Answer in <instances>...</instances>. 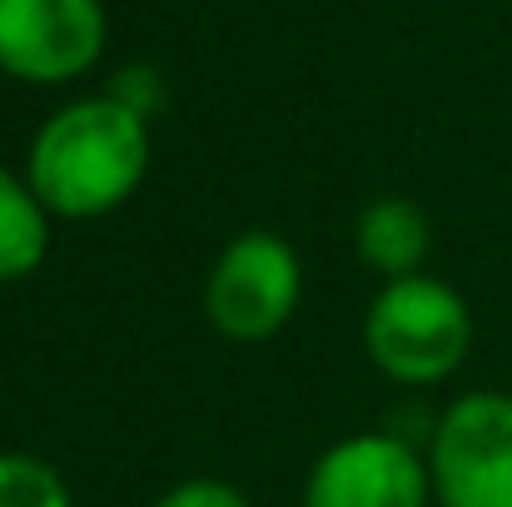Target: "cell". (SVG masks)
Wrapping results in <instances>:
<instances>
[{
	"label": "cell",
	"mask_w": 512,
	"mask_h": 507,
	"mask_svg": "<svg viewBox=\"0 0 512 507\" xmlns=\"http://www.w3.org/2000/svg\"><path fill=\"white\" fill-rule=\"evenodd\" d=\"M50 254V209L25 174L0 165V284L35 274Z\"/></svg>",
	"instance_id": "obj_8"
},
{
	"label": "cell",
	"mask_w": 512,
	"mask_h": 507,
	"mask_svg": "<svg viewBox=\"0 0 512 507\" xmlns=\"http://www.w3.org/2000/svg\"><path fill=\"white\" fill-rule=\"evenodd\" d=\"M363 348L373 368L403 388H428L458 373L473 348V314L458 289L428 274H408L378 289L363 314Z\"/></svg>",
	"instance_id": "obj_2"
},
{
	"label": "cell",
	"mask_w": 512,
	"mask_h": 507,
	"mask_svg": "<svg viewBox=\"0 0 512 507\" xmlns=\"http://www.w3.org/2000/svg\"><path fill=\"white\" fill-rule=\"evenodd\" d=\"M428 244H433V229H428V214L403 199V194H383L373 199L358 224H353V249L358 259L383 274L388 284L393 279H408V274H423V259H428Z\"/></svg>",
	"instance_id": "obj_7"
},
{
	"label": "cell",
	"mask_w": 512,
	"mask_h": 507,
	"mask_svg": "<svg viewBox=\"0 0 512 507\" xmlns=\"http://www.w3.org/2000/svg\"><path fill=\"white\" fill-rule=\"evenodd\" d=\"M105 95H115V100L130 105L135 115L155 120V110L165 105V80H160L155 65H125V70H115V80H110Z\"/></svg>",
	"instance_id": "obj_10"
},
{
	"label": "cell",
	"mask_w": 512,
	"mask_h": 507,
	"mask_svg": "<svg viewBox=\"0 0 512 507\" xmlns=\"http://www.w3.org/2000/svg\"><path fill=\"white\" fill-rule=\"evenodd\" d=\"M299 294H304L299 254L279 234L249 229L219 249L204 279V314L234 343H264L294 319Z\"/></svg>",
	"instance_id": "obj_3"
},
{
	"label": "cell",
	"mask_w": 512,
	"mask_h": 507,
	"mask_svg": "<svg viewBox=\"0 0 512 507\" xmlns=\"http://www.w3.org/2000/svg\"><path fill=\"white\" fill-rule=\"evenodd\" d=\"M0 507H75L70 483L35 453H0Z\"/></svg>",
	"instance_id": "obj_9"
},
{
	"label": "cell",
	"mask_w": 512,
	"mask_h": 507,
	"mask_svg": "<svg viewBox=\"0 0 512 507\" xmlns=\"http://www.w3.org/2000/svg\"><path fill=\"white\" fill-rule=\"evenodd\" d=\"M428 478L443 507H512V393H463L438 418Z\"/></svg>",
	"instance_id": "obj_4"
},
{
	"label": "cell",
	"mask_w": 512,
	"mask_h": 507,
	"mask_svg": "<svg viewBox=\"0 0 512 507\" xmlns=\"http://www.w3.org/2000/svg\"><path fill=\"white\" fill-rule=\"evenodd\" d=\"M155 507H254V503H249L234 483H219V478H189V483H174Z\"/></svg>",
	"instance_id": "obj_11"
},
{
	"label": "cell",
	"mask_w": 512,
	"mask_h": 507,
	"mask_svg": "<svg viewBox=\"0 0 512 507\" xmlns=\"http://www.w3.org/2000/svg\"><path fill=\"white\" fill-rule=\"evenodd\" d=\"M150 169V120L115 95L60 105L30 140L25 179L55 219L115 214Z\"/></svg>",
	"instance_id": "obj_1"
},
{
	"label": "cell",
	"mask_w": 512,
	"mask_h": 507,
	"mask_svg": "<svg viewBox=\"0 0 512 507\" xmlns=\"http://www.w3.org/2000/svg\"><path fill=\"white\" fill-rule=\"evenodd\" d=\"M110 40L100 0H0V75L20 85L80 80Z\"/></svg>",
	"instance_id": "obj_5"
},
{
	"label": "cell",
	"mask_w": 512,
	"mask_h": 507,
	"mask_svg": "<svg viewBox=\"0 0 512 507\" xmlns=\"http://www.w3.org/2000/svg\"><path fill=\"white\" fill-rule=\"evenodd\" d=\"M428 498V458L393 433L339 438L304 478V507H428Z\"/></svg>",
	"instance_id": "obj_6"
}]
</instances>
